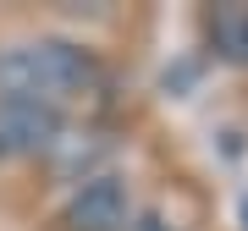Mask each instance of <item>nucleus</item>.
<instances>
[{
	"instance_id": "obj_1",
	"label": "nucleus",
	"mask_w": 248,
	"mask_h": 231,
	"mask_svg": "<svg viewBox=\"0 0 248 231\" xmlns=\"http://www.w3.org/2000/svg\"><path fill=\"white\" fill-rule=\"evenodd\" d=\"M99 83H105V66L78 39H17V44H0V99L66 110L78 99H89Z\"/></svg>"
},
{
	"instance_id": "obj_2",
	"label": "nucleus",
	"mask_w": 248,
	"mask_h": 231,
	"mask_svg": "<svg viewBox=\"0 0 248 231\" xmlns=\"http://www.w3.org/2000/svg\"><path fill=\"white\" fill-rule=\"evenodd\" d=\"M61 132H66V110L22 105V99H0V165L61 149Z\"/></svg>"
},
{
	"instance_id": "obj_3",
	"label": "nucleus",
	"mask_w": 248,
	"mask_h": 231,
	"mask_svg": "<svg viewBox=\"0 0 248 231\" xmlns=\"http://www.w3.org/2000/svg\"><path fill=\"white\" fill-rule=\"evenodd\" d=\"M66 231H127L133 226V193L122 176H89L61 209Z\"/></svg>"
},
{
	"instance_id": "obj_4",
	"label": "nucleus",
	"mask_w": 248,
	"mask_h": 231,
	"mask_svg": "<svg viewBox=\"0 0 248 231\" xmlns=\"http://www.w3.org/2000/svg\"><path fill=\"white\" fill-rule=\"evenodd\" d=\"M210 44H215L221 61H232V66L248 72V6H221V11H210Z\"/></svg>"
},
{
	"instance_id": "obj_5",
	"label": "nucleus",
	"mask_w": 248,
	"mask_h": 231,
	"mask_svg": "<svg viewBox=\"0 0 248 231\" xmlns=\"http://www.w3.org/2000/svg\"><path fill=\"white\" fill-rule=\"evenodd\" d=\"M127 231H177V226H171L166 215H133V226H127Z\"/></svg>"
},
{
	"instance_id": "obj_6",
	"label": "nucleus",
	"mask_w": 248,
	"mask_h": 231,
	"mask_svg": "<svg viewBox=\"0 0 248 231\" xmlns=\"http://www.w3.org/2000/svg\"><path fill=\"white\" fill-rule=\"evenodd\" d=\"M243 220H248V204H243Z\"/></svg>"
}]
</instances>
